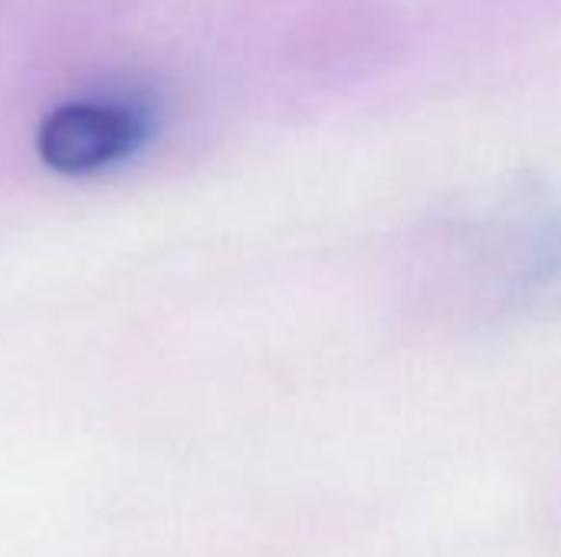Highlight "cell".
<instances>
[{
    "instance_id": "obj_1",
    "label": "cell",
    "mask_w": 561,
    "mask_h": 557,
    "mask_svg": "<svg viewBox=\"0 0 561 557\" xmlns=\"http://www.w3.org/2000/svg\"><path fill=\"white\" fill-rule=\"evenodd\" d=\"M141 138V121L122 105L69 102L53 108L36 135L39 158L62 174H92L125 154Z\"/></svg>"
}]
</instances>
